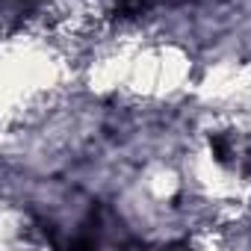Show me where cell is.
<instances>
[{
  "mask_svg": "<svg viewBox=\"0 0 251 251\" xmlns=\"http://www.w3.org/2000/svg\"><path fill=\"white\" fill-rule=\"evenodd\" d=\"M154 3V0H121V12H127V15H139L142 9H148Z\"/></svg>",
  "mask_w": 251,
  "mask_h": 251,
  "instance_id": "obj_1",
  "label": "cell"
}]
</instances>
